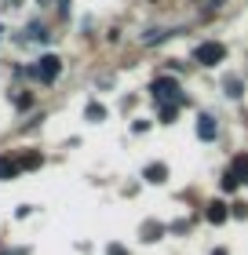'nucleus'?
I'll return each instance as SVG.
<instances>
[{
	"mask_svg": "<svg viewBox=\"0 0 248 255\" xmlns=\"http://www.w3.org/2000/svg\"><path fill=\"white\" fill-rule=\"evenodd\" d=\"M150 91H153L157 102H183V91H179V80L175 77H157L150 84Z\"/></svg>",
	"mask_w": 248,
	"mask_h": 255,
	"instance_id": "1",
	"label": "nucleus"
},
{
	"mask_svg": "<svg viewBox=\"0 0 248 255\" xmlns=\"http://www.w3.org/2000/svg\"><path fill=\"white\" fill-rule=\"evenodd\" d=\"M194 59H197L201 66H219L223 59H227V44H219V40H205V44H197Z\"/></svg>",
	"mask_w": 248,
	"mask_h": 255,
	"instance_id": "2",
	"label": "nucleus"
},
{
	"mask_svg": "<svg viewBox=\"0 0 248 255\" xmlns=\"http://www.w3.org/2000/svg\"><path fill=\"white\" fill-rule=\"evenodd\" d=\"M58 73H62V59H58V55H44V59L33 66V77L44 80V84H51Z\"/></svg>",
	"mask_w": 248,
	"mask_h": 255,
	"instance_id": "3",
	"label": "nucleus"
},
{
	"mask_svg": "<svg viewBox=\"0 0 248 255\" xmlns=\"http://www.w3.org/2000/svg\"><path fill=\"white\" fill-rule=\"evenodd\" d=\"M216 135H219V128H216V117L201 113V117H197V138H205V142H212Z\"/></svg>",
	"mask_w": 248,
	"mask_h": 255,
	"instance_id": "4",
	"label": "nucleus"
},
{
	"mask_svg": "<svg viewBox=\"0 0 248 255\" xmlns=\"http://www.w3.org/2000/svg\"><path fill=\"white\" fill-rule=\"evenodd\" d=\"M227 219H230V208L223 204V201H212V204H208V223H212V226H223Z\"/></svg>",
	"mask_w": 248,
	"mask_h": 255,
	"instance_id": "5",
	"label": "nucleus"
},
{
	"mask_svg": "<svg viewBox=\"0 0 248 255\" xmlns=\"http://www.w3.org/2000/svg\"><path fill=\"white\" fill-rule=\"evenodd\" d=\"M18 171H22V164H18V160H15V157H0V182H7V179H15V175H18Z\"/></svg>",
	"mask_w": 248,
	"mask_h": 255,
	"instance_id": "6",
	"label": "nucleus"
},
{
	"mask_svg": "<svg viewBox=\"0 0 248 255\" xmlns=\"http://www.w3.org/2000/svg\"><path fill=\"white\" fill-rule=\"evenodd\" d=\"M143 179L153 182V186H161V182L168 179V168H164V164H150V168H143Z\"/></svg>",
	"mask_w": 248,
	"mask_h": 255,
	"instance_id": "7",
	"label": "nucleus"
},
{
	"mask_svg": "<svg viewBox=\"0 0 248 255\" xmlns=\"http://www.w3.org/2000/svg\"><path fill=\"white\" fill-rule=\"evenodd\" d=\"M175 117H179V102H164L161 106V124H175Z\"/></svg>",
	"mask_w": 248,
	"mask_h": 255,
	"instance_id": "8",
	"label": "nucleus"
},
{
	"mask_svg": "<svg viewBox=\"0 0 248 255\" xmlns=\"http://www.w3.org/2000/svg\"><path fill=\"white\" fill-rule=\"evenodd\" d=\"M234 171H238V179L241 182H248V153H238V157H234V164H230Z\"/></svg>",
	"mask_w": 248,
	"mask_h": 255,
	"instance_id": "9",
	"label": "nucleus"
},
{
	"mask_svg": "<svg viewBox=\"0 0 248 255\" xmlns=\"http://www.w3.org/2000/svg\"><path fill=\"white\" fill-rule=\"evenodd\" d=\"M223 91H227L230 99H241V95H245V91H241V80H238V77H227V80H223Z\"/></svg>",
	"mask_w": 248,
	"mask_h": 255,
	"instance_id": "10",
	"label": "nucleus"
},
{
	"mask_svg": "<svg viewBox=\"0 0 248 255\" xmlns=\"http://www.w3.org/2000/svg\"><path fill=\"white\" fill-rule=\"evenodd\" d=\"M219 186H223V190H227V193H234V190H238V186H241V179H238V171H234V168H227V175H223V182H219Z\"/></svg>",
	"mask_w": 248,
	"mask_h": 255,
	"instance_id": "11",
	"label": "nucleus"
},
{
	"mask_svg": "<svg viewBox=\"0 0 248 255\" xmlns=\"http://www.w3.org/2000/svg\"><path fill=\"white\" fill-rule=\"evenodd\" d=\"M84 117H88L91 124H99V121H106V110L99 106V102H88V110H84Z\"/></svg>",
	"mask_w": 248,
	"mask_h": 255,
	"instance_id": "12",
	"label": "nucleus"
},
{
	"mask_svg": "<svg viewBox=\"0 0 248 255\" xmlns=\"http://www.w3.org/2000/svg\"><path fill=\"white\" fill-rule=\"evenodd\" d=\"M18 164H22V168H40V164H44V157H40V153H22V157H18Z\"/></svg>",
	"mask_w": 248,
	"mask_h": 255,
	"instance_id": "13",
	"label": "nucleus"
},
{
	"mask_svg": "<svg viewBox=\"0 0 248 255\" xmlns=\"http://www.w3.org/2000/svg\"><path fill=\"white\" fill-rule=\"evenodd\" d=\"M161 237V226L157 223H146V230H143V241H157Z\"/></svg>",
	"mask_w": 248,
	"mask_h": 255,
	"instance_id": "14",
	"label": "nucleus"
},
{
	"mask_svg": "<svg viewBox=\"0 0 248 255\" xmlns=\"http://www.w3.org/2000/svg\"><path fill=\"white\" fill-rule=\"evenodd\" d=\"M132 131H135V135H143V131H150V121H135V124H132Z\"/></svg>",
	"mask_w": 248,
	"mask_h": 255,
	"instance_id": "15",
	"label": "nucleus"
},
{
	"mask_svg": "<svg viewBox=\"0 0 248 255\" xmlns=\"http://www.w3.org/2000/svg\"><path fill=\"white\" fill-rule=\"evenodd\" d=\"M234 215H238V219H248V204H234Z\"/></svg>",
	"mask_w": 248,
	"mask_h": 255,
	"instance_id": "16",
	"label": "nucleus"
},
{
	"mask_svg": "<svg viewBox=\"0 0 248 255\" xmlns=\"http://www.w3.org/2000/svg\"><path fill=\"white\" fill-rule=\"evenodd\" d=\"M106 255H124V248H121V245H110V248H106Z\"/></svg>",
	"mask_w": 248,
	"mask_h": 255,
	"instance_id": "17",
	"label": "nucleus"
},
{
	"mask_svg": "<svg viewBox=\"0 0 248 255\" xmlns=\"http://www.w3.org/2000/svg\"><path fill=\"white\" fill-rule=\"evenodd\" d=\"M212 255H230V252H227V248H216V252H212Z\"/></svg>",
	"mask_w": 248,
	"mask_h": 255,
	"instance_id": "18",
	"label": "nucleus"
}]
</instances>
